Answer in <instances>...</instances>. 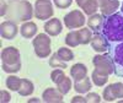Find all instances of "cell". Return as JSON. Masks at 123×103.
<instances>
[{"mask_svg":"<svg viewBox=\"0 0 123 103\" xmlns=\"http://www.w3.org/2000/svg\"><path fill=\"white\" fill-rule=\"evenodd\" d=\"M101 33L108 39L110 43L123 42V14L116 12L106 17Z\"/></svg>","mask_w":123,"mask_h":103,"instance_id":"obj_1","label":"cell"},{"mask_svg":"<svg viewBox=\"0 0 123 103\" xmlns=\"http://www.w3.org/2000/svg\"><path fill=\"white\" fill-rule=\"evenodd\" d=\"M107 52L112 61H113L115 74L117 76L123 77V42L110 43Z\"/></svg>","mask_w":123,"mask_h":103,"instance_id":"obj_2","label":"cell"},{"mask_svg":"<svg viewBox=\"0 0 123 103\" xmlns=\"http://www.w3.org/2000/svg\"><path fill=\"white\" fill-rule=\"evenodd\" d=\"M35 53L38 58H47L52 49H50V38L47 33H38L32 40Z\"/></svg>","mask_w":123,"mask_h":103,"instance_id":"obj_3","label":"cell"},{"mask_svg":"<svg viewBox=\"0 0 123 103\" xmlns=\"http://www.w3.org/2000/svg\"><path fill=\"white\" fill-rule=\"evenodd\" d=\"M92 64L95 66V70H97L101 74H105V75L115 74V65L108 53L95 55L92 58Z\"/></svg>","mask_w":123,"mask_h":103,"instance_id":"obj_4","label":"cell"},{"mask_svg":"<svg viewBox=\"0 0 123 103\" xmlns=\"http://www.w3.org/2000/svg\"><path fill=\"white\" fill-rule=\"evenodd\" d=\"M54 10L50 0H36L35 3V16L37 20L44 21L53 16Z\"/></svg>","mask_w":123,"mask_h":103,"instance_id":"obj_5","label":"cell"},{"mask_svg":"<svg viewBox=\"0 0 123 103\" xmlns=\"http://www.w3.org/2000/svg\"><path fill=\"white\" fill-rule=\"evenodd\" d=\"M64 25L68 29L81 28L85 25V15L80 10H73L64 16Z\"/></svg>","mask_w":123,"mask_h":103,"instance_id":"obj_6","label":"cell"},{"mask_svg":"<svg viewBox=\"0 0 123 103\" xmlns=\"http://www.w3.org/2000/svg\"><path fill=\"white\" fill-rule=\"evenodd\" d=\"M90 44L96 53H105L106 50H108L110 42L101 32H95V34L92 36Z\"/></svg>","mask_w":123,"mask_h":103,"instance_id":"obj_7","label":"cell"},{"mask_svg":"<svg viewBox=\"0 0 123 103\" xmlns=\"http://www.w3.org/2000/svg\"><path fill=\"white\" fill-rule=\"evenodd\" d=\"M98 9L101 14L105 17H108L117 12L119 7V1L118 0H97Z\"/></svg>","mask_w":123,"mask_h":103,"instance_id":"obj_8","label":"cell"},{"mask_svg":"<svg viewBox=\"0 0 123 103\" xmlns=\"http://www.w3.org/2000/svg\"><path fill=\"white\" fill-rule=\"evenodd\" d=\"M18 31L20 29L14 21H3L1 26H0V33L4 39H14Z\"/></svg>","mask_w":123,"mask_h":103,"instance_id":"obj_9","label":"cell"},{"mask_svg":"<svg viewBox=\"0 0 123 103\" xmlns=\"http://www.w3.org/2000/svg\"><path fill=\"white\" fill-rule=\"evenodd\" d=\"M1 61L6 64L20 63V52L15 47H6L1 50Z\"/></svg>","mask_w":123,"mask_h":103,"instance_id":"obj_10","label":"cell"},{"mask_svg":"<svg viewBox=\"0 0 123 103\" xmlns=\"http://www.w3.org/2000/svg\"><path fill=\"white\" fill-rule=\"evenodd\" d=\"M63 96L64 95H62L57 88L48 87L42 93V101L46 102V103H62L64 101Z\"/></svg>","mask_w":123,"mask_h":103,"instance_id":"obj_11","label":"cell"},{"mask_svg":"<svg viewBox=\"0 0 123 103\" xmlns=\"http://www.w3.org/2000/svg\"><path fill=\"white\" fill-rule=\"evenodd\" d=\"M43 28H44L47 34L52 36V37H55V36L60 34V32L63 31V25H62L60 20H58V18H50V20H48V21L44 23Z\"/></svg>","mask_w":123,"mask_h":103,"instance_id":"obj_12","label":"cell"},{"mask_svg":"<svg viewBox=\"0 0 123 103\" xmlns=\"http://www.w3.org/2000/svg\"><path fill=\"white\" fill-rule=\"evenodd\" d=\"M105 16L102 14H94L91 15L87 20V26L91 31L94 32H101L102 31V27H104V23H105Z\"/></svg>","mask_w":123,"mask_h":103,"instance_id":"obj_13","label":"cell"},{"mask_svg":"<svg viewBox=\"0 0 123 103\" xmlns=\"http://www.w3.org/2000/svg\"><path fill=\"white\" fill-rule=\"evenodd\" d=\"M32 17V5L31 3L22 0L18 4V14H17V18L18 21H26V20H31Z\"/></svg>","mask_w":123,"mask_h":103,"instance_id":"obj_14","label":"cell"},{"mask_svg":"<svg viewBox=\"0 0 123 103\" xmlns=\"http://www.w3.org/2000/svg\"><path fill=\"white\" fill-rule=\"evenodd\" d=\"M70 76L74 81H80L87 76V68L83 63H76L70 68Z\"/></svg>","mask_w":123,"mask_h":103,"instance_id":"obj_15","label":"cell"},{"mask_svg":"<svg viewBox=\"0 0 123 103\" xmlns=\"http://www.w3.org/2000/svg\"><path fill=\"white\" fill-rule=\"evenodd\" d=\"M37 25L32 21H27V22H24L22 26L20 27V33L24 38H33L36 34H37Z\"/></svg>","mask_w":123,"mask_h":103,"instance_id":"obj_16","label":"cell"},{"mask_svg":"<svg viewBox=\"0 0 123 103\" xmlns=\"http://www.w3.org/2000/svg\"><path fill=\"white\" fill-rule=\"evenodd\" d=\"M91 87H92L91 80L87 76L83 80H80V81H75V84H74V90L78 93H86V92H90Z\"/></svg>","mask_w":123,"mask_h":103,"instance_id":"obj_17","label":"cell"},{"mask_svg":"<svg viewBox=\"0 0 123 103\" xmlns=\"http://www.w3.org/2000/svg\"><path fill=\"white\" fill-rule=\"evenodd\" d=\"M35 91V86L32 84V81H30L27 79H22V82H21V87L18 90V93L24 96V97H27L30 95H32Z\"/></svg>","mask_w":123,"mask_h":103,"instance_id":"obj_18","label":"cell"},{"mask_svg":"<svg viewBox=\"0 0 123 103\" xmlns=\"http://www.w3.org/2000/svg\"><path fill=\"white\" fill-rule=\"evenodd\" d=\"M78 36H79V42L80 44H89L92 39V31L90 28H81L78 31Z\"/></svg>","mask_w":123,"mask_h":103,"instance_id":"obj_19","label":"cell"},{"mask_svg":"<svg viewBox=\"0 0 123 103\" xmlns=\"http://www.w3.org/2000/svg\"><path fill=\"white\" fill-rule=\"evenodd\" d=\"M21 82H22V79H20L17 76H7L6 79V87L10 90V91H15V92H18L20 87H21Z\"/></svg>","mask_w":123,"mask_h":103,"instance_id":"obj_20","label":"cell"},{"mask_svg":"<svg viewBox=\"0 0 123 103\" xmlns=\"http://www.w3.org/2000/svg\"><path fill=\"white\" fill-rule=\"evenodd\" d=\"M91 79H92V82H94L96 86L102 87V86H105L106 82L108 81V75L101 74L97 70H94L92 71V75H91Z\"/></svg>","mask_w":123,"mask_h":103,"instance_id":"obj_21","label":"cell"},{"mask_svg":"<svg viewBox=\"0 0 123 103\" xmlns=\"http://www.w3.org/2000/svg\"><path fill=\"white\" fill-rule=\"evenodd\" d=\"M64 42L68 47H71V48H75L80 44L79 42V36H78V31H70V32L65 36L64 38Z\"/></svg>","mask_w":123,"mask_h":103,"instance_id":"obj_22","label":"cell"},{"mask_svg":"<svg viewBox=\"0 0 123 103\" xmlns=\"http://www.w3.org/2000/svg\"><path fill=\"white\" fill-rule=\"evenodd\" d=\"M83 11L84 14L91 16V15H94L96 14V11L98 10V4H97V0H87V1L83 5Z\"/></svg>","mask_w":123,"mask_h":103,"instance_id":"obj_23","label":"cell"},{"mask_svg":"<svg viewBox=\"0 0 123 103\" xmlns=\"http://www.w3.org/2000/svg\"><path fill=\"white\" fill-rule=\"evenodd\" d=\"M57 54H58V57H59L62 60L65 61V63H68V61H71V60L74 59V53H73V50L69 49V48H67V47L59 48V49L57 50Z\"/></svg>","mask_w":123,"mask_h":103,"instance_id":"obj_24","label":"cell"},{"mask_svg":"<svg viewBox=\"0 0 123 103\" xmlns=\"http://www.w3.org/2000/svg\"><path fill=\"white\" fill-rule=\"evenodd\" d=\"M49 66L53 69H67V63L62 60L57 53H53L49 59Z\"/></svg>","mask_w":123,"mask_h":103,"instance_id":"obj_25","label":"cell"},{"mask_svg":"<svg viewBox=\"0 0 123 103\" xmlns=\"http://www.w3.org/2000/svg\"><path fill=\"white\" fill-rule=\"evenodd\" d=\"M70 88H71V80L69 77H67V76L60 82L57 84V90L60 92L62 95H67L68 92L70 91Z\"/></svg>","mask_w":123,"mask_h":103,"instance_id":"obj_26","label":"cell"},{"mask_svg":"<svg viewBox=\"0 0 123 103\" xmlns=\"http://www.w3.org/2000/svg\"><path fill=\"white\" fill-rule=\"evenodd\" d=\"M1 69L5 73H9V74H15L17 71H20L21 69V61L20 63H16V64H6V63H1Z\"/></svg>","mask_w":123,"mask_h":103,"instance_id":"obj_27","label":"cell"},{"mask_svg":"<svg viewBox=\"0 0 123 103\" xmlns=\"http://www.w3.org/2000/svg\"><path fill=\"white\" fill-rule=\"evenodd\" d=\"M64 77H65V74H64L63 69H54L52 73H50V80H52L55 85L58 82H60Z\"/></svg>","mask_w":123,"mask_h":103,"instance_id":"obj_28","label":"cell"},{"mask_svg":"<svg viewBox=\"0 0 123 103\" xmlns=\"http://www.w3.org/2000/svg\"><path fill=\"white\" fill-rule=\"evenodd\" d=\"M112 92L116 98H123V82H115L111 84Z\"/></svg>","mask_w":123,"mask_h":103,"instance_id":"obj_29","label":"cell"},{"mask_svg":"<svg viewBox=\"0 0 123 103\" xmlns=\"http://www.w3.org/2000/svg\"><path fill=\"white\" fill-rule=\"evenodd\" d=\"M102 97L106 102H113L116 101V97L113 95V92H112V88H111V85L106 86V88L104 90V93H102Z\"/></svg>","mask_w":123,"mask_h":103,"instance_id":"obj_30","label":"cell"},{"mask_svg":"<svg viewBox=\"0 0 123 103\" xmlns=\"http://www.w3.org/2000/svg\"><path fill=\"white\" fill-rule=\"evenodd\" d=\"M101 97L95 92H87L86 95V103H100Z\"/></svg>","mask_w":123,"mask_h":103,"instance_id":"obj_31","label":"cell"},{"mask_svg":"<svg viewBox=\"0 0 123 103\" xmlns=\"http://www.w3.org/2000/svg\"><path fill=\"white\" fill-rule=\"evenodd\" d=\"M53 4L58 9H67L73 4V0H53Z\"/></svg>","mask_w":123,"mask_h":103,"instance_id":"obj_32","label":"cell"},{"mask_svg":"<svg viewBox=\"0 0 123 103\" xmlns=\"http://www.w3.org/2000/svg\"><path fill=\"white\" fill-rule=\"evenodd\" d=\"M10 101H11V95H10L6 90L0 91V102L1 103H7Z\"/></svg>","mask_w":123,"mask_h":103,"instance_id":"obj_33","label":"cell"},{"mask_svg":"<svg viewBox=\"0 0 123 103\" xmlns=\"http://www.w3.org/2000/svg\"><path fill=\"white\" fill-rule=\"evenodd\" d=\"M71 103H76V102H81V103H86V97H83V96H75L71 98L70 101Z\"/></svg>","mask_w":123,"mask_h":103,"instance_id":"obj_34","label":"cell"},{"mask_svg":"<svg viewBox=\"0 0 123 103\" xmlns=\"http://www.w3.org/2000/svg\"><path fill=\"white\" fill-rule=\"evenodd\" d=\"M6 9H7V5L5 4V1H1V16L6 14Z\"/></svg>","mask_w":123,"mask_h":103,"instance_id":"obj_35","label":"cell"},{"mask_svg":"<svg viewBox=\"0 0 123 103\" xmlns=\"http://www.w3.org/2000/svg\"><path fill=\"white\" fill-rule=\"evenodd\" d=\"M87 1V0H76V4L79 5V7H83V5Z\"/></svg>","mask_w":123,"mask_h":103,"instance_id":"obj_36","label":"cell"},{"mask_svg":"<svg viewBox=\"0 0 123 103\" xmlns=\"http://www.w3.org/2000/svg\"><path fill=\"white\" fill-rule=\"evenodd\" d=\"M28 102H30V103H32V102H37V103H38V102H41V99H38V98H31V99H28Z\"/></svg>","mask_w":123,"mask_h":103,"instance_id":"obj_37","label":"cell"},{"mask_svg":"<svg viewBox=\"0 0 123 103\" xmlns=\"http://www.w3.org/2000/svg\"><path fill=\"white\" fill-rule=\"evenodd\" d=\"M121 12L123 14V4H122V7H121Z\"/></svg>","mask_w":123,"mask_h":103,"instance_id":"obj_38","label":"cell"}]
</instances>
